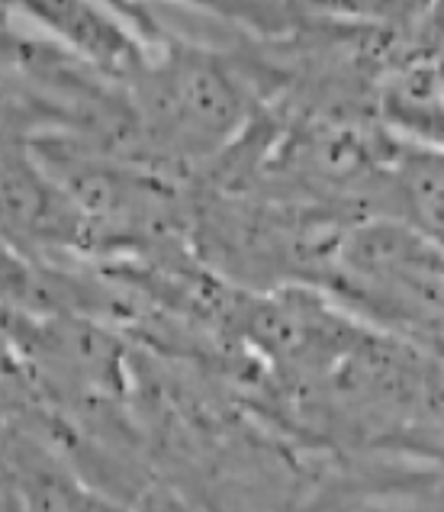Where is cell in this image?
<instances>
[{
	"label": "cell",
	"instance_id": "obj_1",
	"mask_svg": "<svg viewBox=\"0 0 444 512\" xmlns=\"http://www.w3.org/2000/svg\"><path fill=\"white\" fill-rule=\"evenodd\" d=\"M142 136L168 158L222 149L245 123V84L222 55L171 42L132 81Z\"/></svg>",
	"mask_w": 444,
	"mask_h": 512
}]
</instances>
